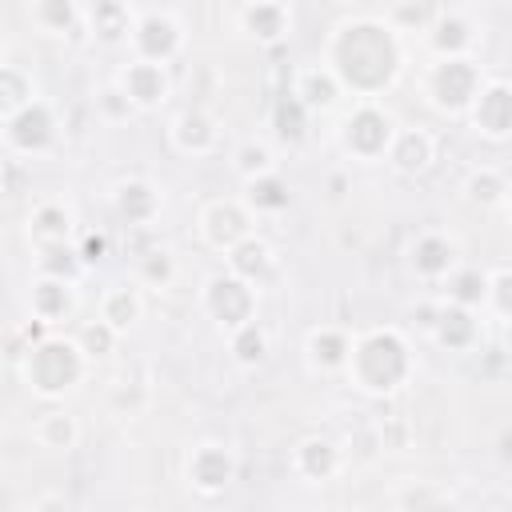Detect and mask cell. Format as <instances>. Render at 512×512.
<instances>
[{"label": "cell", "instance_id": "obj_30", "mask_svg": "<svg viewBox=\"0 0 512 512\" xmlns=\"http://www.w3.org/2000/svg\"><path fill=\"white\" fill-rule=\"evenodd\" d=\"M412 268L420 276H428V280L444 276L452 268V244L444 236H420L416 248H412Z\"/></svg>", "mask_w": 512, "mask_h": 512}, {"label": "cell", "instance_id": "obj_6", "mask_svg": "<svg viewBox=\"0 0 512 512\" xmlns=\"http://www.w3.org/2000/svg\"><path fill=\"white\" fill-rule=\"evenodd\" d=\"M392 132H396L392 116L384 108H376L372 100H360L348 112L344 128H340V144L356 160H380L388 152V144H392Z\"/></svg>", "mask_w": 512, "mask_h": 512}, {"label": "cell", "instance_id": "obj_7", "mask_svg": "<svg viewBox=\"0 0 512 512\" xmlns=\"http://www.w3.org/2000/svg\"><path fill=\"white\" fill-rule=\"evenodd\" d=\"M204 308H208V316H212L220 328L236 332L240 324L252 320L256 288L244 284V280L232 276V272H216V276H208V284H204Z\"/></svg>", "mask_w": 512, "mask_h": 512}, {"label": "cell", "instance_id": "obj_25", "mask_svg": "<svg viewBox=\"0 0 512 512\" xmlns=\"http://www.w3.org/2000/svg\"><path fill=\"white\" fill-rule=\"evenodd\" d=\"M268 268H272V248H268L260 236H248V240H240V244L228 252V272L240 276V280L252 284V288H256V280H260Z\"/></svg>", "mask_w": 512, "mask_h": 512}, {"label": "cell", "instance_id": "obj_23", "mask_svg": "<svg viewBox=\"0 0 512 512\" xmlns=\"http://www.w3.org/2000/svg\"><path fill=\"white\" fill-rule=\"evenodd\" d=\"M292 468L300 476H308V480H328L340 468V448L332 440H324V436H308L292 452Z\"/></svg>", "mask_w": 512, "mask_h": 512}, {"label": "cell", "instance_id": "obj_29", "mask_svg": "<svg viewBox=\"0 0 512 512\" xmlns=\"http://www.w3.org/2000/svg\"><path fill=\"white\" fill-rule=\"evenodd\" d=\"M244 208L248 212H280V208H288V184L280 180V172H268V176H256V180H248V188H244Z\"/></svg>", "mask_w": 512, "mask_h": 512}, {"label": "cell", "instance_id": "obj_18", "mask_svg": "<svg viewBox=\"0 0 512 512\" xmlns=\"http://www.w3.org/2000/svg\"><path fill=\"white\" fill-rule=\"evenodd\" d=\"M216 140H220V128H216V120H212L208 112H200V108H188V112H180V116L172 120V144H176L184 156H204V152L216 148Z\"/></svg>", "mask_w": 512, "mask_h": 512}, {"label": "cell", "instance_id": "obj_17", "mask_svg": "<svg viewBox=\"0 0 512 512\" xmlns=\"http://www.w3.org/2000/svg\"><path fill=\"white\" fill-rule=\"evenodd\" d=\"M88 32L104 44H120L132 36V20H136V8L132 4H120V0H100L92 8H80Z\"/></svg>", "mask_w": 512, "mask_h": 512}, {"label": "cell", "instance_id": "obj_1", "mask_svg": "<svg viewBox=\"0 0 512 512\" xmlns=\"http://www.w3.org/2000/svg\"><path fill=\"white\" fill-rule=\"evenodd\" d=\"M404 64L400 32L384 16H352L332 28L324 48V68L340 80L344 92L372 100L384 92Z\"/></svg>", "mask_w": 512, "mask_h": 512}, {"label": "cell", "instance_id": "obj_31", "mask_svg": "<svg viewBox=\"0 0 512 512\" xmlns=\"http://www.w3.org/2000/svg\"><path fill=\"white\" fill-rule=\"evenodd\" d=\"M36 252H40L36 264H40L44 276H52V280H68V284L80 280L84 264H80V256H76L72 244H52V248H36Z\"/></svg>", "mask_w": 512, "mask_h": 512}, {"label": "cell", "instance_id": "obj_24", "mask_svg": "<svg viewBox=\"0 0 512 512\" xmlns=\"http://www.w3.org/2000/svg\"><path fill=\"white\" fill-rule=\"evenodd\" d=\"M32 100H36V80H32L20 64L0 60V120L16 116V112L28 108Z\"/></svg>", "mask_w": 512, "mask_h": 512}, {"label": "cell", "instance_id": "obj_5", "mask_svg": "<svg viewBox=\"0 0 512 512\" xmlns=\"http://www.w3.org/2000/svg\"><path fill=\"white\" fill-rule=\"evenodd\" d=\"M128 48H132V60H148V64L168 68V60H176L184 48L180 16L172 8H136Z\"/></svg>", "mask_w": 512, "mask_h": 512}, {"label": "cell", "instance_id": "obj_8", "mask_svg": "<svg viewBox=\"0 0 512 512\" xmlns=\"http://www.w3.org/2000/svg\"><path fill=\"white\" fill-rule=\"evenodd\" d=\"M112 84L124 92V100L132 104V112H152V108H160V104L168 100V92H172L168 68L148 64V60H128V64L116 72Z\"/></svg>", "mask_w": 512, "mask_h": 512}, {"label": "cell", "instance_id": "obj_38", "mask_svg": "<svg viewBox=\"0 0 512 512\" xmlns=\"http://www.w3.org/2000/svg\"><path fill=\"white\" fill-rule=\"evenodd\" d=\"M116 340H120V336H116L108 324H100V320H96V324H88V328L76 336V344H80V352H84L88 360H100V356H108Z\"/></svg>", "mask_w": 512, "mask_h": 512}, {"label": "cell", "instance_id": "obj_4", "mask_svg": "<svg viewBox=\"0 0 512 512\" xmlns=\"http://www.w3.org/2000/svg\"><path fill=\"white\" fill-rule=\"evenodd\" d=\"M484 88V76H480V64L460 56V60H432L424 68V96L436 112H448V116H460L472 108L476 92Z\"/></svg>", "mask_w": 512, "mask_h": 512}, {"label": "cell", "instance_id": "obj_13", "mask_svg": "<svg viewBox=\"0 0 512 512\" xmlns=\"http://www.w3.org/2000/svg\"><path fill=\"white\" fill-rule=\"evenodd\" d=\"M476 132H484L488 140H504L508 136V120H512V96H508V84L504 80H492L488 88L476 92L472 108H468Z\"/></svg>", "mask_w": 512, "mask_h": 512}, {"label": "cell", "instance_id": "obj_2", "mask_svg": "<svg viewBox=\"0 0 512 512\" xmlns=\"http://www.w3.org/2000/svg\"><path fill=\"white\" fill-rule=\"evenodd\" d=\"M344 372L368 396H384V392L400 388L404 376L412 372V356H408L404 336L396 328H372V332L356 336L352 348H348Z\"/></svg>", "mask_w": 512, "mask_h": 512}, {"label": "cell", "instance_id": "obj_3", "mask_svg": "<svg viewBox=\"0 0 512 512\" xmlns=\"http://www.w3.org/2000/svg\"><path fill=\"white\" fill-rule=\"evenodd\" d=\"M88 364H92V360L80 352L76 340L44 336L40 344L28 348V356H24V376H28V384H32L36 396L56 400V396L72 392V388L84 380Z\"/></svg>", "mask_w": 512, "mask_h": 512}, {"label": "cell", "instance_id": "obj_10", "mask_svg": "<svg viewBox=\"0 0 512 512\" xmlns=\"http://www.w3.org/2000/svg\"><path fill=\"white\" fill-rule=\"evenodd\" d=\"M200 232L212 248L220 252H232L240 240L256 236L252 232V212L244 208V200H212L204 212H200Z\"/></svg>", "mask_w": 512, "mask_h": 512}, {"label": "cell", "instance_id": "obj_14", "mask_svg": "<svg viewBox=\"0 0 512 512\" xmlns=\"http://www.w3.org/2000/svg\"><path fill=\"white\" fill-rule=\"evenodd\" d=\"M428 44H432V52H436V60H460V56H468V48H472V24H468V16L464 12H456V8H440L436 12V20L428 24Z\"/></svg>", "mask_w": 512, "mask_h": 512}, {"label": "cell", "instance_id": "obj_35", "mask_svg": "<svg viewBox=\"0 0 512 512\" xmlns=\"http://www.w3.org/2000/svg\"><path fill=\"white\" fill-rule=\"evenodd\" d=\"M172 276H176V260H172V252L164 244H156V248L136 256V280L140 284H160L164 288Z\"/></svg>", "mask_w": 512, "mask_h": 512}, {"label": "cell", "instance_id": "obj_34", "mask_svg": "<svg viewBox=\"0 0 512 512\" xmlns=\"http://www.w3.org/2000/svg\"><path fill=\"white\" fill-rule=\"evenodd\" d=\"M232 356H236V364H244V368H256V364L268 356V336H264V328H260L256 320H248V324H240V328L232 332Z\"/></svg>", "mask_w": 512, "mask_h": 512}, {"label": "cell", "instance_id": "obj_9", "mask_svg": "<svg viewBox=\"0 0 512 512\" xmlns=\"http://www.w3.org/2000/svg\"><path fill=\"white\" fill-rule=\"evenodd\" d=\"M56 132H60V124H56L52 108H48L40 96H36L28 108H20L16 116L4 120V140H8L16 152H24V156L48 152V148L56 144Z\"/></svg>", "mask_w": 512, "mask_h": 512}, {"label": "cell", "instance_id": "obj_16", "mask_svg": "<svg viewBox=\"0 0 512 512\" xmlns=\"http://www.w3.org/2000/svg\"><path fill=\"white\" fill-rule=\"evenodd\" d=\"M236 20H240V32H248L260 44H276L292 28V12L284 4H272V0H256V4L236 8Z\"/></svg>", "mask_w": 512, "mask_h": 512}, {"label": "cell", "instance_id": "obj_32", "mask_svg": "<svg viewBox=\"0 0 512 512\" xmlns=\"http://www.w3.org/2000/svg\"><path fill=\"white\" fill-rule=\"evenodd\" d=\"M36 440H40L44 448H72V444L80 440V428H76V416H68V412H60V408H52V412H44V416L36 420Z\"/></svg>", "mask_w": 512, "mask_h": 512}, {"label": "cell", "instance_id": "obj_33", "mask_svg": "<svg viewBox=\"0 0 512 512\" xmlns=\"http://www.w3.org/2000/svg\"><path fill=\"white\" fill-rule=\"evenodd\" d=\"M308 120H312V116H308V112H304V108H300V104H296L288 92L276 100L272 124H276V136H280V140H288V144H300V140L308 136Z\"/></svg>", "mask_w": 512, "mask_h": 512}, {"label": "cell", "instance_id": "obj_36", "mask_svg": "<svg viewBox=\"0 0 512 512\" xmlns=\"http://www.w3.org/2000/svg\"><path fill=\"white\" fill-rule=\"evenodd\" d=\"M236 172L244 176V184L256 180V176L276 172V156H272V148H268V144H256V140L240 144V148H236Z\"/></svg>", "mask_w": 512, "mask_h": 512}, {"label": "cell", "instance_id": "obj_40", "mask_svg": "<svg viewBox=\"0 0 512 512\" xmlns=\"http://www.w3.org/2000/svg\"><path fill=\"white\" fill-rule=\"evenodd\" d=\"M96 104L112 116V120H120V116H132V104L124 100V92L116 88V84H108V88H100V96H96Z\"/></svg>", "mask_w": 512, "mask_h": 512}, {"label": "cell", "instance_id": "obj_22", "mask_svg": "<svg viewBox=\"0 0 512 512\" xmlns=\"http://www.w3.org/2000/svg\"><path fill=\"white\" fill-rule=\"evenodd\" d=\"M28 236H32L36 248L68 244V236H72V212H68L64 204H56V200H44V204L32 212V220H28Z\"/></svg>", "mask_w": 512, "mask_h": 512}, {"label": "cell", "instance_id": "obj_21", "mask_svg": "<svg viewBox=\"0 0 512 512\" xmlns=\"http://www.w3.org/2000/svg\"><path fill=\"white\" fill-rule=\"evenodd\" d=\"M144 312V300H140V288L136 284H112L104 296H100V324H108L116 336H124Z\"/></svg>", "mask_w": 512, "mask_h": 512}, {"label": "cell", "instance_id": "obj_26", "mask_svg": "<svg viewBox=\"0 0 512 512\" xmlns=\"http://www.w3.org/2000/svg\"><path fill=\"white\" fill-rule=\"evenodd\" d=\"M432 332L444 348H468L476 340V320H472V308H460V304H444L432 320Z\"/></svg>", "mask_w": 512, "mask_h": 512}, {"label": "cell", "instance_id": "obj_20", "mask_svg": "<svg viewBox=\"0 0 512 512\" xmlns=\"http://www.w3.org/2000/svg\"><path fill=\"white\" fill-rule=\"evenodd\" d=\"M160 212V196L148 180H124L116 188V216L128 228H148V220Z\"/></svg>", "mask_w": 512, "mask_h": 512}, {"label": "cell", "instance_id": "obj_19", "mask_svg": "<svg viewBox=\"0 0 512 512\" xmlns=\"http://www.w3.org/2000/svg\"><path fill=\"white\" fill-rule=\"evenodd\" d=\"M76 312V284L68 280H52V276H40L32 284V316L40 324H60Z\"/></svg>", "mask_w": 512, "mask_h": 512}, {"label": "cell", "instance_id": "obj_28", "mask_svg": "<svg viewBox=\"0 0 512 512\" xmlns=\"http://www.w3.org/2000/svg\"><path fill=\"white\" fill-rule=\"evenodd\" d=\"M28 20H32L40 32H48V36H64V32H72L76 24H84L80 8L68 4V0H40V4H32V8H28Z\"/></svg>", "mask_w": 512, "mask_h": 512}, {"label": "cell", "instance_id": "obj_12", "mask_svg": "<svg viewBox=\"0 0 512 512\" xmlns=\"http://www.w3.org/2000/svg\"><path fill=\"white\" fill-rule=\"evenodd\" d=\"M288 96H292L308 116H316V112L336 108V100L344 96V88H340V80H336L324 64H308V68H296V72H292Z\"/></svg>", "mask_w": 512, "mask_h": 512}, {"label": "cell", "instance_id": "obj_37", "mask_svg": "<svg viewBox=\"0 0 512 512\" xmlns=\"http://www.w3.org/2000/svg\"><path fill=\"white\" fill-rule=\"evenodd\" d=\"M468 196H472L476 204H500V200H504V176L492 172V168L472 172V176H468Z\"/></svg>", "mask_w": 512, "mask_h": 512}, {"label": "cell", "instance_id": "obj_15", "mask_svg": "<svg viewBox=\"0 0 512 512\" xmlns=\"http://www.w3.org/2000/svg\"><path fill=\"white\" fill-rule=\"evenodd\" d=\"M432 156H436V140H432L424 128H396V132H392V144H388V152H384V160H388L396 172H404V176L424 172V168L432 164Z\"/></svg>", "mask_w": 512, "mask_h": 512}, {"label": "cell", "instance_id": "obj_27", "mask_svg": "<svg viewBox=\"0 0 512 512\" xmlns=\"http://www.w3.org/2000/svg\"><path fill=\"white\" fill-rule=\"evenodd\" d=\"M348 348H352V336L340 332V328H316L308 336V360L316 368H328V372L348 364Z\"/></svg>", "mask_w": 512, "mask_h": 512}, {"label": "cell", "instance_id": "obj_11", "mask_svg": "<svg viewBox=\"0 0 512 512\" xmlns=\"http://www.w3.org/2000/svg\"><path fill=\"white\" fill-rule=\"evenodd\" d=\"M232 476H236V456L224 444L204 440V444L192 448V456H188V480H192V488L216 496V492H224L232 484Z\"/></svg>", "mask_w": 512, "mask_h": 512}, {"label": "cell", "instance_id": "obj_39", "mask_svg": "<svg viewBox=\"0 0 512 512\" xmlns=\"http://www.w3.org/2000/svg\"><path fill=\"white\" fill-rule=\"evenodd\" d=\"M76 256H80L84 268L96 264V260H104V256H108V236H104V232H84L80 244H76Z\"/></svg>", "mask_w": 512, "mask_h": 512}]
</instances>
